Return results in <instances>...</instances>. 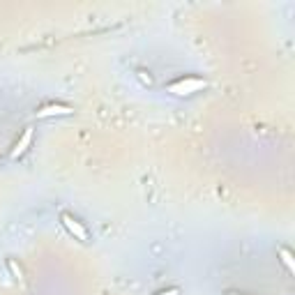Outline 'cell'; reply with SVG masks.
Listing matches in <instances>:
<instances>
[{"instance_id":"obj_1","label":"cell","mask_w":295,"mask_h":295,"mask_svg":"<svg viewBox=\"0 0 295 295\" xmlns=\"http://www.w3.org/2000/svg\"><path fill=\"white\" fill-rule=\"evenodd\" d=\"M203 88H208V81H203V79H180L169 85V92L171 95H178V97H187Z\"/></svg>"},{"instance_id":"obj_2","label":"cell","mask_w":295,"mask_h":295,"mask_svg":"<svg viewBox=\"0 0 295 295\" xmlns=\"http://www.w3.org/2000/svg\"><path fill=\"white\" fill-rule=\"evenodd\" d=\"M60 221H63V226L67 228V231L72 233L76 240H81V242H85V240H88V231H85L83 224H81V221H76L72 215H67V212H65V215L60 217Z\"/></svg>"},{"instance_id":"obj_3","label":"cell","mask_w":295,"mask_h":295,"mask_svg":"<svg viewBox=\"0 0 295 295\" xmlns=\"http://www.w3.org/2000/svg\"><path fill=\"white\" fill-rule=\"evenodd\" d=\"M74 109L65 104H46L37 111V118H51V116H72Z\"/></svg>"},{"instance_id":"obj_4","label":"cell","mask_w":295,"mask_h":295,"mask_svg":"<svg viewBox=\"0 0 295 295\" xmlns=\"http://www.w3.org/2000/svg\"><path fill=\"white\" fill-rule=\"evenodd\" d=\"M30 143H32V127H28L26 132H23V136L16 141V145L12 148L10 157H12V159H19V157H21V155L28 150V145H30Z\"/></svg>"},{"instance_id":"obj_5","label":"cell","mask_w":295,"mask_h":295,"mask_svg":"<svg viewBox=\"0 0 295 295\" xmlns=\"http://www.w3.org/2000/svg\"><path fill=\"white\" fill-rule=\"evenodd\" d=\"M279 256H281V261H284V265L288 268V272H295V261H293V254L288 252V249H281L279 252Z\"/></svg>"},{"instance_id":"obj_6","label":"cell","mask_w":295,"mask_h":295,"mask_svg":"<svg viewBox=\"0 0 295 295\" xmlns=\"http://www.w3.org/2000/svg\"><path fill=\"white\" fill-rule=\"evenodd\" d=\"M10 268H12V272H14V277L19 281H23V272H21V268H19V265L14 263V261H10Z\"/></svg>"},{"instance_id":"obj_7","label":"cell","mask_w":295,"mask_h":295,"mask_svg":"<svg viewBox=\"0 0 295 295\" xmlns=\"http://www.w3.org/2000/svg\"><path fill=\"white\" fill-rule=\"evenodd\" d=\"M180 290L178 288H171V290H164V293H159V295H178Z\"/></svg>"},{"instance_id":"obj_8","label":"cell","mask_w":295,"mask_h":295,"mask_svg":"<svg viewBox=\"0 0 295 295\" xmlns=\"http://www.w3.org/2000/svg\"><path fill=\"white\" fill-rule=\"evenodd\" d=\"M228 295H237V293H228Z\"/></svg>"}]
</instances>
